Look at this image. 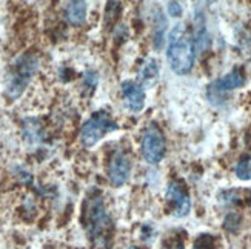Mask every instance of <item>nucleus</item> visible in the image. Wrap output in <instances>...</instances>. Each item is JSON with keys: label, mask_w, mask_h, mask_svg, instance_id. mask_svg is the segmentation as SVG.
<instances>
[{"label": "nucleus", "mask_w": 251, "mask_h": 249, "mask_svg": "<svg viewBox=\"0 0 251 249\" xmlns=\"http://www.w3.org/2000/svg\"><path fill=\"white\" fill-rule=\"evenodd\" d=\"M121 91L126 108L131 113H140L145 106V91L140 85L131 80H125L121 85Z\"/></svg>", "instance_id": "nucleus-9"}, {"label": "nucleus", "mask_w": 251, "mask_h": 249, "mask_svg": "<svg viewBox=\"0 0 251 249\" xmlns=\"http://www.w3.org/2000/svg\"><path fill=\"white\" fill-rule=\"evenodd\" d=\"M210 2H216V0H210Z\"/></svg>", "instance_id": "nucleus-20"}, {"label": "nucleus", "mask_w": 251, "mask_h": 249, "mask_svg": "<svg viewBox=\"0 0 251 249\" xmlns=\"http://www.w3.org/2000/svg\"><path fill=\"white\" fill-rule=\"evenodd\" d=\"M117 129L119 125L110 113L97 111L83 123L80 129V142L83 146L91 148L96 143H99L106 134L117 131Z\"/></svg>", "instance_id": "nucleus-4"}, {"label": "nucleus", "mask_w": 251, "mask_h": 249, "mask_svg": "<svg viewBox=\"0 0 251 249\" xmlns=\"http://www.w3.org/2000/svg\"><path fill=\"white\" fill-rule=\"evenodd\" d=\"M86 13L88 6L85 0H68L65 5V19L73 26H82L86 22Z\"/></svg>", "instance_id": "nucleus-10"}, {"label": "nucleus", "mask_w": 251, "mask_h": 249, "mask_svg": "<svg viewBox=\"0 0 251 249\" xmlns=\"http://www.w3.org/2000/svg\"><path fill=\"white\" fill-rule=\"evenodd\" d=\"M165 199H167L168 209L174 217H185L191 211L190 194L180 181L170 183L165 192Z\"/></svg>", "instance_id": "nucleus-7"}, {"label": "nucleus", "mask_w": 251, "mask_h": 249, "mask_svg": "<svg viewBox=\"0 0 251 249\" xmlns=\"http://www.w3.org/2000/svg\"><path fill=\"white\" fill-rule=\"evenodd\" d=\"M244 83H245L244 72L241 69H233L231 72L225 74L222 79L216 80L208 86V99L211 102L219 100L225 92L241 88V86H244Z\"/></svg>", "instance_id": "nucleus-8"}, {"label": "nucleus", "mask_w": 251, "mask_h": 249, "mask_svg": "<svg viewBox=\"0 0 251 249\" xmlns=\"http://www.w3.org/2000/svg\"><path fill=\"white\" fill-rule=\"evenodd\" d=\"M193 249H214V239L210 234H202L194 243Z\"/></svg>", "instance_id": "nucleus-15"}, {"label": "nucleus", "mask_w": 251, "mask_h": 249, "mask_svg": "<svg viewBox=\"0 0 251 249\" xmlns=\"http://www.w3.org/2000/svg\"><path fill=\"white\" fill-rule=\"evenodd\" d=\"M167 59L171 69L179 75L188 74L194 67L196 43L183 25H176L170 32Z\"/></svg>", "instance_id": "nucleus-2"}, {"label": "nucleus", "mask_w": 251, "mask_h": 249, "mask_svg": "<svg viewBox=\"0 0 251 249\" xmlns=\"http://www.w3.org/2000/svg\"><path fill=\"white\" fill-rule=\"evenodd\" d=\"M182 5L177 2V0H171L168 3V14L171 17H180L182 16Z\"/></svg>", "instance_id": "nucleus-17"}, {"label": "nucleus", "mask_w": 251, "mask_h": 249, "mask_svg": "<svg viewBox=\"0 0 251 249\" xmlns=\"http://www.w3.org/2000/svg\"><path fill=\"white\" fill-rule=\"evenodd\" d=\"M159 77V65L156 60H148L147 63H144L140 71V80L144 85H152L154 82H157Z\"/></svg>", "instance_id": "nucleus-11"}, {"label": "nucleus", "mask_w": 251, "mask_h": 249, "mask_svg": "<svg viewBox=\"0 0 251 249\" xmlns=\"http://www.w3.org/2000/svg\"><path fill=\"white\" fill-rule=\"evenodd\" d=\"M165 249H176V248H165Z\"/></svg>", "instance_id": "nucleus-19"}, {"label": "nucleus", "mask_w": 251, "mask_h": 249, "mask_svg": "<svg viewBox=\"0 0 251 249\" xmlns=\"http://www.w3.org/2000/svg\"><path fill=\"white\" fill-rule=\"evenodd\" d=\"M133 161L131 157L122 149H116L108 160V180L113 186H124L129 179Z\"/></svg>", "instance_id": "nucleus-6"}, {"label": "nucleus", "mask_w": 251, "mask_h": 249, "mask_svg": "<svg viewBox=\"0 0 251 249\" xmlns=\"http://www.w3.org/2000/svg\"><path fill=\"white\" fill-rule=\"evenodd\" d=\"M121 14V0H108L105 5V26L111 28Z\"/></svg>", "instance_id": "nucleus-12"}, {"label": "nucleus", "mask_w": 251, "mask_h": 249, "mask_svg": "<svg viewBox=\"0 0 251 249\" xmlns=\"http://www.w3.org/2000/svg\"><path fill=\"white\" fill-rule=\"evenodd\" d=\"M245 200H247V203H248V206H251V189L247 192V197H245Z\"/></svg>", "instance_id": "nucleus-18"}, {"label": "nucleus", "mask_w": 251, "mask_h": 249, "mask_svg": "<svg viewBox=\"0 0 251 249\" xmlns=\"http://www.w3.org/2000/svg\"><path fill=\"white\" fill-rule=\"evenodd\" d=\"M140 151L145 161L150 165H157L165 157L167 140L162 129L156 123H151L145 128L144 134H142Z\"/></svg>", "instance_id": "nucleus-5"}, {"label": "nucleus", "mask_w": 251, "mask_h": 249, "mask_svg": "<svg viewBox=\"0 0 251 249\" xmlns=\"http://www.w3.org/2000/svg\"><path fill=\"white\" fill-rule=\"evenodd\" d=\"M165 31H167V20L160 11L156 14V31H154V48L162 49L165 43Z\"/></svg>", "instance_id": "nucleus-13"}, {"label": "nucleus", "mask_w": 251, "mask_h": 249, "mask_svg": "<svg viewBox=\"0 0 251 249\" xmlns=\"http://www.w3.org/2000/svg\"><path fill=\"white\" fill-rule=\"evenodd\" d=\"M234 172L239 180H244V181L251 180V157L245 156L242 158H239L234 168Z\"/></svg>", "instance_id": "nucleus-14"}, {"label": "nucleus", "mask_w": 251, "mask_h": 249, "mask_svg": "<svg viewBox=\"0 0 251 249\" xmlns=\"http://www.w3.org/2000/svg\"><path fill=\"white\" fill-rule=\"evenodd\" d=\"M37 69L39 56L34 52L22 54L11 63L5 77V95L9 100H17L25 92Z\"/></svg>", "instance_id": "nucleus-3"}, {"label": "nucleus", "mask_w": 251, "mask_h": 249, "mask_svg": "<svg viewBox=\"0 0 251 249\" xmlns=\"http://www.w3.org/2000/svg\"><path fill=\"white\" fill-rule=\"evenodd\" d=\"M97 80H99V77H97V74L94 71H86L83 74V83L88 86V88H91V90L96 88Z\"/></svg>", "instance_id": "nucleus-16"}, {"label": "nucleus", "mask_w": 251, "mask_h": 249, "mask_svg": "<svg viewBox=\"0 0 251 249\" xmlns=\"http://www.w3.org/2000/svg\"><path fill=\"white\" fill-rule=\"evenodd\" d=\"M82 223L90 240L97 249H108L113 237V220L106 212L100 192L93 191L85 199L82 211Z\"/></svg>", "instance_id": "nucleus-1"}]
</instances>
